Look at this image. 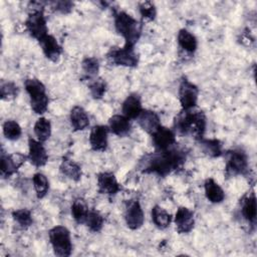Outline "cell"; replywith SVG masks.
Returning a JSON list of instances; mask_svg holds the SVG:
<instances>
[{"mask_svg": "<svg viewBox=\"0 0 257 257\" xmlns=\"http://www.w3.org/2000/svg\"><path fill=\"white\" fill-rule=\"evenodd\" d=\"M248 157L241 149H234L227 153L225 164V175L227 177H236L245 175L248 172Z\"/></svg>", "mask_w": 257, "mask_h": 257, "instance_id": "obj_8", "label": "cell"}, {"mask_svg": "<svg viewBox=\"0 0 257 257\" xmlns=\"http://www.w3.org/2000/svg\"><path fill=\"white\" fill-rule=\"evenodd\" d=\"M30 5H32V9L25 19L24 26L30 36L39 42L49 34L46 18L43 13V4L40 2H30Z\"/></svg>", "mask_w": 257, "mask_h": 257, "instance_id": "obj_4", "label": "cell"}, {"mask_svg": "<svg viewBox=\"0 0 257 257\" xmlns=\"http://www.w3.org/2000/svg\"><path fill=\"white\" fill-rule=\"evenodd\" d=\"M108 130L117 137H124L132 130L131 119L123 114H114L108 119Z\"/></svg>", "mask_w": 257, "mask_h": 257, "instance_id": "obj_21", "label": "cell"}, {"mask_svg": "<svg viewBox=\"0 0 257 257\" xmlns=\"http://www.w3.org/2000/svg\"><path fill=\"white\" fill-rule=\"evenodd\" d=\"M34 134L41 143L47 141L51 136V122L45 117H39L34 123Z\"/></svg>", "mask_w": 257, "mask_h": 257, "instance_id": "obj_30", "label": "cell"}, {"mask_svg": "<svg viewBox=\"0 0 257 257\" xmlns=\"http://www.w3.org/2000/svg\"><path fill=\"white\" fill-rule=\"evenodd\" d=\"M108 126L97 124L92 126L89 133V145L95 152H103L108 145Z\"/></svg>", "mask_w": 257, "mask_h": 257, "instance_id": "obj_16", "label": "cell"}, {"mask_svg": "<svg viewBox=\"0 0 257 257\" xmlns=\"http://www.w3.org/2000/svg\"><path fill=\"white\" fill-rule=\"evenodd\" d=\"M4 137L9 141H16L22 135V130L19 123L13 119L6 120L2 125Z\"/></svg>", "mask_w": 257, "mask_h": 257, "instance_id": "obj_33", "label": "cell"}, {"mask_svg": "<svg viewBox=\"0 0 257 257\" xmlns=\"http://www.w3.org/2000/svg\"><path fill=\"white\" fill-rule=\"evenodd\" d=\"M186 153L177 148L168 150H155L154 153L146 154L138 164L139 170L144 174H155L166 177L181 168L186 162Z\"/></svg>", "mask_w": 257, "mask_h": 257, "instance_id": "obj_1", "label": "cell"}, {"mask_svg": "<svg viewBox=\"0 0 257 257\" xmlns=\"http://www.w3.org/2000/svg\"><path fill=\"white\" fill-rule=\"evenodd\" d=\"M207 118L202 110L182 109L174 119V132L181 136H191L196 141L204 138Z\"/></svg>", "mask_w": 257, "mask_h": 257, "instance_id": "obj_2", "label": "cell"}, {"mask_svg": "<svg viewBox=\"0 0 257 257\" xmlns=\"http://www.w3.org/2000/svg\"><path fill=\"white\" fill-rule=\"evenodd\" d=\"M240 212L246 222L250 225H255L257 219V203L253 191L246 193L240 200Z\"/></svg>", "mask_w": 257, "mask_h": 257, "instance_id": "obj_15", "label": "cell"}, {"mask_svg": "<svg viewBox=\"0 0 257 257\" xmlns=\"http://www.w3.org/2000/svg\"><path fill=\"white\" fill-rule=\"evenodd\" d=\"M96 185L97 191L99 194L106 195V196H114L120 190L121 187L117 182L115 176L111 172H101L96 177Z\"/></svg>", "mask_w": 257, "mask_h": 257, "instance_id": "obj_12", "label": "cell"}, {"mask_svg": "<svg viewBox=\"0 0 257 257\" xmlns=\"http://www.w3.org/2000/svg\"><path fill=\"white\" fill-rule=\"evenodd\" d=\"M71 216L77 224H84L89 209L82 199H76L71 205Z\"/></svg>", "mask_w": 257, "mask_h": 257, "instance_id": "obj_29", "label": "cell"}, {"mask_svg": "<svg viewBox=\"0 0 257 257\" xmlns=\"http://www.w3.org/2000/svg\"><path fill=\"white\" fill-rule=\"evenodd\" d=\"M88 89L91 96L94 99H100L103 97V95L106 92V89H107L106 81L100 77H96L90 80L88 84Z\"/></svg>", "mask_w": 257, "mask_h": 257, "instance_id": "obj_35", "label": "cell"}, {"mask_svg": "<svg viewBox=\"0 0 257 257\" xmlns=\"http://www.w3.org/2000/svg\"><path fill=\"white\" fill-rule=\"evenodd\" d=\"M124 221L131 230L140 229L145 222V214L138 200H130L125 204Z\"/></svg>", "mask_w": 257, "mask_h": 257, "instance_id": "obj_10", "label": "cell"}, {"mask_svg": "<svg viewBox=\"0 0 257 257\" xmlns=\"http://www.w3.org/2000/svg\"><path fill=\"white\" fill-rule=\"evenodd\" d=\"M33 187L38 199L44 198L49 191V181L47 177L42 173H36L32 177Z\"/></svg>", "mask_w": 257, "mask_h": 257, "instance_id": "obj_32", "label": "cell"}, {"mask_svg": "<svg viewBox=\"0 0 257 257\" xmlns=\"http://www.w3.org/2000/svg\"><path fill=\"white\" fill-rule=\"evenodd\" d=\"M39 44L43 51V54L45 55V57L47 59H49L50 61H53V62H55L59 59V57L62 53V47L53 35L47 34L44 38H42L39 41Z\"/></svg>", "mask_w": 257, "mask_h": 257, "instance_id": "obj_18", "label": "cell"}, {"mask_svg": "<svg viewBox=\"0 0 257 257\" xmlns=\"http://www.w3.org/2000/svg\"><path fill=\"white\" fill-rule=\"evenodd\" d=\"M199 144V147L201 151L211 157V158H217L220 157L223 153L222 151V143L217 139H201L197 141Z\"/></svg>", "mask_w": 257, "mask_h": 257, "instance_id": "obj_27", "label": "cell"}, {"mask_svg": "<svg viewBox=\"0 0 257 257\" xmlns=\"http://www.w3.org/2000/svg\"><path fill=\"white\" fill-rule=\"evenodd\" d=\"M143 109L144 108L142 105V99L138 93L128 94L123 100L122 106H121L122 114L130 119H133V118L137 119V117L140 115Z\"/></svg>", "mask_w": 257, "mask_h": 257, "instance_id": "obj_20", "label": "cell"}, {"mask_svg": "<svg viewBox=\"0 0 257 257\" xmlns=\"http://www.w3.org/2000/svg\"><path fill=\"white\" fill-rule=\"evenodd\" d=\"M27 156L21 153L6 154L3 150L1 153V176L9 178L14 175L18 169L26 162Z\"/></svg>", "mask_w": 257, "mask_h": 257, "instance_id": "obj_11", "label": "cell"}, {"mask_svg": "<svg viewBox=\"0 0 257 257\" xmlns=\"http://www.w3.org/2000/svg\"><path fill=\"white\" fill-rule=\"evenodd\" d=\"M151 216L153 223L160 230L167 229L172 222L171 214H169L164 208L159 205H156L152 208Z\"/></svg>", "mask_w": 257, "mask_h": 257, "instance_id": "obj_26", "label": "cell"}, {"mask_svg": "<svg viewBox=\"0 0 257 257\" xmlns=\"http://www.w3.org/2000/svg\"><path fill=\"white\" fill-rule=\"evenodd\" d=\"M151 136L155 150H168L174 147L176 144V133L173 130L163 125H161Z\"/></svg>", "mask_w": 257, "mask_h": 257, "instance_id": "obj_13", "label": "cell"}, {"mask_svg": "<svg viewBox=\"0 0 257 257\" xmlns=\"http://www.w3.org/2000/svg\"><path fill=\"white\" fill-rule=\"evenodd\" d=\"M12 217L14 221L23 229H27L30 227L33 223V218L30 210L23 208V209H18L12 212Z\"/></svg>", "mask_w": 257, "mask_h": 257, "instance_id": "obj_34", "label": "cell"}, {"mask_svg": "<svg viewBox=\"0 0 257 257\" xmlns=\"http://www.w3.org/2000/svg\"><path fill=\"white\" fill-rule=\"evenodd\" d=\"M106 58L111 64L124 67H136L139 63V54L135 50V46L127 44L122 47H111Z\"/></svg>", "mask_w": 257, "mask_h": 257, "instance_id": "obj_7", "label": "cell"}, {"mask_svg": "<svg viewBox=\"0 0 257 257\" xmlns=\"http://www.w3.org/2000/svg\"><path fill=\"white\" fill-rule=\"evenodd\" d=\"M24 87L29 95L31 109L37 114H43L47 110L49 102L43 82L37 78H27L24 81Z\"/></svg>", "mask_w": 257, "mask_h": 257, "instance_id": "obj_5", "label": "cell"}, {"mask_svg": "<svg viewBox=\"0 0 257 257\" xmlns=\"http://www.w3.org/2000/svg\"><path fill=\"white\" fill-rule=\"evenodd\" d=\"M179 100L182 109H192L197 106L199 97L198 86L184 77L179 85Z\"/></svg>", "mask_w": 257, "mask_h": 257, "instance_id": "obj_9", "label": "cell"}, {"mask_svg": "<svg viewBox=\"0 0 257 257\" xmlns=\"http://www.w3.org/2000/svg\"><path fill=\"white\" fill-rule=\"evenodd\" d=\"M177 41L180 48L187 53L192 54L197 50L198 40L196 36L186 28H183L178 32Z\"/></svg>", "mask_w": 257, "mask_h": 257, "instance_id": "obj_25", "label": "cell"}, {"mask_svg": "<svg viewBox=\"0 0 257 257\" xmlns=\"http://www.w3.org/2000/svg\"><path fill=\"white\" fill-rule=\"evenodd\" d=\"M81 70L83 72L84 78L88 80L96 78L99 71V62L97 58L93 56L84 57L81 61Z\"/></svg>", "mask_w": 257, "mask_h": 257, "instance_id": "obj_28", "label": "cell"}, {"mask_svg": "<svg viewBox=\"0 0 257 257\" xmlns=\"http://www.w3.org/2000/svg\"><path fill=\"white\" fill-rule=\"evenodd\" d=\"M69 120L74 131H83L89 125V116L82 106L75 105L69 113Z\"/></svg>", "mask_w": 257, "mask_h": 257, "instance_id": "obj_22", "label": "cell"}, {"mask_svg": "<svg viewBox=\"0 0 257 257\" xmlns=\"http://www.w3.org/2000/svg\"><path fill=\"white\" fill-rule=\"evenodd\" d=\"M176 230L180 234L190 233L195 226L194 213L187 207H179L174 219Z\"/></svg>", "mask_w": 257, "mask_h": 257, "instance_id": "obj_17", "label": "cell"}, {"mask_svg": "<svg viewBox=\"0 0 257 257\" xmlns=\"http://www.w3.org/2000/svg\"><path fill=\"white\" fill-rule=\"evenodd\" d=\"M19 94L18 86L12 81H1L0 84V96L3 100H11L17 97Z\"/></svg>", "mask_w": 257, "mask_h": 257, "instance_id": "obj_36", "label": "cell"}, {"mask_svg": "<svg viewBox=\"0 0 257 257\" xmlns=\"http://www.w3.org/2000/svg\"><path fill=\"white\" fill-rule=\"evenodd\" d=\"M137 121L142 130L150 135L155 133L162 125L158 113L150 109H143V111L137 117Z\"/></svg>", "mask_w": 257, "mask_h": 257, "instance_id": "obj_19", "label": "cell"}, {"mask_svg": "<svg viewBox=\"0 0 257 257\" xmlns=\"http://www.w3.org/2000/svg\"><path fill=\"white\" fill-rule=\"evenodd\" d=\"M114 28L125 40L124 44L135 46L142 34V23L124 11L114 14Z\"/></svg>", "mask_w": 257, "mask_h": 257, "instance_id": "obj_3", "label": "cell"}, {"mask_svg": "<svg viewBox=\"0 0 257 257\" xmlns=\"http://www.w3.org/2000/svg\"><path fill=\"white\" fill-rule=\"evenodd\" d=\"M49 242L56 256L68 257L72 253V242L69 230L61 225L54 226L48 232Z\"/></svg>", "mask_w": 257, "mask_h": 257, "instance_id": "obj_6", "label": "cell"}, {"mask_svg": "<svg viewBox=\"0 0 257 257\" xmlns=\"http://www.w3.org/2000/svg\"><path fill=\"white\" fill-rule=\"evenodd\" d=\"M59 170L62 173V175H64L65 177L74 182H78L82 177V170L80 166L67 157L62 158Z\"/></svg>", "mask_w": 257, "mask_h": 257, "instance_id": "obj_24", "label": "cell"}, {"mask_svg": "<svg viewBox=\"0 0 257 257\" xmlns=\"http://www.w3.org/2000/svg\"><path fill=\"white\" fill-rule=\"evenodd\" d=\"M139 12L145 21H153L157 16V8L152 1H143L139 3Z\"/></svg>", "mask_w": 257, "mask_h": 257, "instance_id": "obj_37", "label": "cell"}, {"mask_svg": "<svg viewBox=\"0 0 257 257\" xmlns=\"http://www.w3.org/2000/svg\"><path fill=\"white\" fill-rule=\"evenodd\" d=\"M27 158L28 161L36 168H40L46 165L48 161V155L41 142L29 138Z\"/></svg>", "mask_w": 257, "mask_h": 257, "instance_id": "obj_14", "label": "cell"}, {"mask_svg": "<svg viewBox=\"0 0 257 257\" xmlns=\"http://www.w3.org/2000/svg\"><path fill=\"white\" fill-rule=\"evenodd\" d=\"M204 190L206 198L213 204H219L225 199V193L223 189L213 178H208L205 180Z\"/></svg>", "mask_w": 257, "mask_h": 257, "instance_id": "obj_23", "label": "cell"}, {"mask_svg": "<svg viewBox=\"0 0 257 257\" xmlns=\"http://www.w3.org/2000/svg\"><path fill=\"white\" fill-rule=\"evenodd\" d=\"M104 224L103 216L96 210L89 209L87 217L85 219L84 225L93 233H98L101 231Z\"/></svg>", "mask_w": 257, "mask_h": 257, "instance_id": "obj_31", "label": "cell"}, {"mask_svg": "<svg viewBox=\"0 0 257 257\" xmlns=\"http://www.w3.org/2000/svg\"><path fill=\"white\" fill-rule=\"evenodd\" d=\"M49 4L53 10L61 14H67L73 9V3L71 1H52Z\"/></svg>", "mask_w": 257, "mask_h": 257, "instance_id": "obj_38", "label": "cell"}]
</instances>
